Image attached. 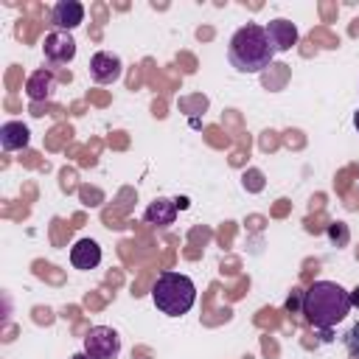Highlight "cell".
Returning <instances> with one entry per match:
<instances>
[{
    "mask_svg": "<svg viewBox=\"0 0 359 359\" xmlns=\"http://www.w3.org/2000/svg\"><path fill=\"white\" fill-rule=\"evenodd\" d=\"M351 311V292L342 289L337 280H314L303 292V317L314 328H334Z\"/></svg>",
    "mask_w": 359,
    "mask_h": 359,
    "instance_id": "obj_1",
    "label": "cell"
},
{
    "mask_svg": "<svg viewBox=\"0 0 359 359\" xmlns=\"http://www.w3.org/2000/svg\"><path fill=\"white\" fill-rule=\"evenodd\" d=\"M227 59L238 73H261L272 65L275 48L266 36V28L258 22L241 25L227 45Z\"/></svg>",
    "mask_w": 359,
    "mask_h": 359,
    "instance_id": "obj_2",
    "label": "cell"
},
{
    "mask_svg": "<svg viewBox=\"0 0 359 359\" xmlns=\"http://www.w3.org/2000/svg\"><path fill=\"white\" fill-rule=\"evenodd\" d=\"M151 300L165 317L188 314L196 303V283L182 272H160L151 286Z\"/></svg>",
    "mask_w": 359,
    "mask_h": 359,
    "instance_id": "obj_3",
    "label": "cell"
},
{
    "mask_svg": "<svg viewBox=\"0 0 359 359\" xmlns=\"http://www.w3.org/2000/svg\"><path fill=\"white\" fill-rule=\"evenodd\" d=\"M84 353L90 359H118L121 353V337L109 325H93L84 337Z\"/></svg>",
    "mask_w": 359,
    "mask_h": 359,
    "instance_id": "obj_4",
    "label": "cell"
},
{
    "mask_svg": "<svg viewBox=\"0 0 359 359\" xmlns=\"http://www.w3.org/2000/svg\"><path fill=\"white\" fill-rule=\"evenodd\" d=\"M42 53H45V62L50 67L67 65L76 59V39L67 31H50L42 42Z\"/></svg>",
    "mask_w": 359,
    "mask_h": 359,
    "instance_id": "obj_5",
    "label": "cell"
},
{
    "mask_svg": "<svg viewBox=\"0 0 359 359\" xmlns=\"http://www.w3.org/2000/svg\"><path fill=\"white\" fill-rule=\"evenodd\" d=\"M123 73V65H121V56L118 53H109V50H98L90 56V79L95 84H112L118 81Z\"/></svg>",
    "mask_w": 359,
    "mask_h": 359,
    "instance_id": "obj_6",
    "label": "cell"
},
{
    "mask_svg": "<svg viewBox=\"0 0 359 359\" xmlns=\"http://www.w3.org/2000/svg\"><path fill=\"white\" fill-rule=\"evenodd\" d=\"M264 28H266V36H269L275 53H286V50H292L297 45V25L289 22L286 17H275Z\"/></svg>",
    "mask_w": 359,
    "mask_h": 359,
    "instance_id": "obj_7",
    "label": "cell"
},
{
    "mask_svg": "<svg viewBox=\"0 0 359 359\" xmlns=\"http://www.w3.org/2000/svg\"><path fill=\"white\" fill-rule=\"evenodd\" d=\"M50 22L56 25V31H73L84 22V6L79 0H59L50 11Z\"/></svg>",
    "mask_w": 359,
    "mask_h": 359,
    "instance_id": "obj_8",
    "label": "cell"
},
{
    "mask_svg": "<svg viewBox=\"0 0 359 359\" xmlns=\"http://www.w3.org/2000/svg\"><path fill=\"white\" fill-rule=\"evenodd\" d=\"M70 264L76 269H95L101 264V247L93 238H79L70 247Z\"/></svg>",
    "mask_w": 359,
    "mask_h": 359,
    "instance_id": "obj_9",
    "label": "cell"
},
{
    "mask_svg": "<svg viewBox=\"0 0 359 359\" xmlns=\"http://www.w3.org/2000/svg\"><path fill=\"white\" fill-rule=\"evenodd\" d=\"M53 87H56L53 73H50L48 67H39V70H34V73L28 76V81H25V95H28L31 101H48V98L53 95Z\"/></svg>",
    "mask_w": 359,
    "mask_h": 359,
    "instance_id": "obj_10",
    "label": "cell"
},
{
    "mask_svg": "<svg viewBox=\"0 0 359 359\" xmlns=\"http://www.w3.org/2000/svg\"><path fill=\"white\" fill-rule=\"evenodd\" d=\"M28 143H31V132H28V126L22 121H6L0 126V146L6 151H20Z\"/></svg>",
    "mask_w": 359,
    "mask_h": 359,
    "instance_id": "obj_11",
    "label": "cell"
},
{
    "mask_svg": "<svg viewBox=\"0 0 359 359\" xmlns=\"http://www.w3.org/2000/svg\"><path fill=\"white\" fill-rule=\"evenodd\" d=\"M143 219H146L149 224H154V227H168V224H174V219H177V205H174V199L157 196L154 202H149Z\"/></svg>",
    "mask_w": 359,
    "mask_h": 359,
    "instance_id": "obj_12",
    "label": "cell"
},
{
    "mask_svg": "<svg viewBox=\"0 0 359 359\" xmlns=\"http://www.w3.org/2000/svg\"><path fill=\"white\" fill-rule=\"evenodd\" d=\"M325 236H328V241L334 247H348V241H351V230H348L345 222H331L325 227Z\"/></svg>",
    "mask_w": 359,
    "mask_h": 359,
    "instance_id": "obj_13",
    "label": "cell"
},
{
    "mask_svg": "<svg viewBox=\"0 0 359 359\" xmlns=\"http://www.w3.org/2000/svg\"><path fill=\"white\" fill-rule=\"evenodd\" d=\"M345 348H348L351 359H359V325H353V328L345 334Z\"/></svg>",
    "mask_w": 359,
    "mask_h": 359,
    "instance_id": "obj_14",
    "label": "cell"
},
{
    "mask_svg": "<svg viewBox=\"0 0 359 359\" xmlns=\"http://www.w3.org/2000/svg\"><path fill=\"white\" fill-rule=\"evenodd\" d=\"M286 309H289V311H297V309L303 311V292H300V289L292 292V297L286 300Z\"/></svg>",
    "mask_w": 359,
    "mask_h": 359,
    "instance_id": "obj_15",
    "label": "cell"
},
{
    "mask_svg": "<svg viewBox=\"0 0 359 359\" xmlns=\"http://www.w3.org/2000/svg\"><path fill=\"white\" fill-rule=\"evenodd\" d=\"M174 205H177V210H185V208H188V199H185V196H177Z\"/></svg>",
    "mask_w": 359,
    "mask_h": 359,
    "instance_id": "obj_16",
    "label": "cell"
},
{
    "mask_svg": "<svg viewBox=\"0 0 359 359\" xmlns=\"http://www.w3.org/2000/svg\"><path fill=\"white\" fill-rule=\"evenodd\" d=\"M351 306H359V286L351 292Z\"/></svg>",
    "mask_w": 359,
    "mask_h": 359,
    "instance_id": "obj_17",
    "label": "cell"
},
{
    "mask_svg": "<svg viewBox=\"0 0 359 359\" xmlns=\"http://www.w3.org/2000/svg\"><path fill=\"white\" fill-rule=\"evenodd\" d=\"M70 359H90V356H87V353H84V351H81V353H73V356H70Z\"/></svg>",
    "mask_w": 359,
    "mask_h": 359,
    "instance_id": "obj_18",
    "label": "cell"
},
{
    "mask_svg": "<svg viewBox=\"0 0 359 359\" xmlns=\"http://www.w3.org/2000/svg\"><path fill=\"white\" fill-rule=\"evenodd\" d=\"M353 126H356V132H359V109L353 112Z\"/></svg>",
    "mask_w": 359,
    "mask_h": 359,
    "instance_id": "obj_19",
    "label": "cell"
}]
</instances>
